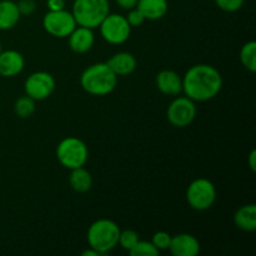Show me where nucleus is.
<instances>
[{
  "mask_svg": "<svg viewBox=\"0 0 256 256\" xmlns=\"http://www.w3.org/2000/svg\"><path fill=\"white\" fill-rule=\"evenodd\" d=\"M222 88V76L210 64L190 66L182 76V92L195 102H205L219 95Z\"/></svg>",
  "mask_w": 256,
  "mask_h": 256,
  "instance_id": "nucleus-1",
  "label": "nucleus"
},
{
  "mask_svg": "<svg viewBox=\"0 0 256 256\" xmlns=\"http://www.w3.org/2000/svg\"><path fill=\"white\" fill-rule=\"evenodd\" d=\"M80 86L92 96H106L116 89L118 76L106 62H95L82 72Z\"/></svg>",
  "mask_w": 256,
  "mask_h": 256,
  "instance_id": "nucleus-2",
  "label": "nucleus"
},
{
  "mask_svg": "<svg viewBox=\"0 0 256 256\" xmlns=\"http://www.w3.org/2000/svg\"><path fill=\"white\" fill-rule=\"evenodd\" d=\"M120 226L110 219L95 220L86 232V242L89 248L96 250L100 255H106L118 246Z\"/></svg>",
  "mask_w": 256,
  "mask_h": 256,
  "instance_id": "nucleus-3",
  "label": "nucleus"
},
{
  "mask_svg": "<svg viewBox=\"0 0 256 256\" xmlns=\"http://www.w3.org/2000/svg\"><path fill=\"white\" fill-rule=\"evenodd\" d=\"M110 12L109 0H74L72 14L79 26L96 29Z\"/></svg>",
  "mask_w": 256,
  "mask_h": 256,
  "instance_id": "nucleus-4",
  "label": "nucleus"
},
{
  "mask_svg": "<svg viewBox=\"0 0 256 256\" xmlns=\"http://www.w3.org/2000/svg\"><path fill=\"white\" fill-rule=\"evenodd\" d=\"M55 155L62 166L72 170L85 166L89 159V149L84 140L76 136H66L56 145Z\"/></svg>",
  "mask_w": 256,
  "mask_h": 256,
  "instance_id": "nucleus-5",
  "label": "nucleus"
},
{
  "mask_svg": "<svg viewBox=\"0 0 256 256\" xmlns=\"http://www.w3.org/2000/svg\"><path fill=\"white\" fill-rule=\"evenodd\" d=\"M186 202L195 212H206L214 206L218 198L216 186L206 178L192 180L186 188Z\"/></svg>",
  "mask_w": 256,
  "mask_h": 256,
  "instance_id": "nucleus-6",
  "label": "nucleus"
},
{
  "mask_svg": "<svg viewBox=\"0 0 256 256\" xmlns=\"http://www.w3.org/2000/svg\"><path fill=\"white\" fill-rule=\"evenodd\" d=\"M132 29L125 15L109 12L102 24L99 25V32L102 39L112 45H122L129 40Z\"/></svg>",
  "mask_w": 256,
  "mask_h": 256,
  "instance_id": "nucleus-7",
  "label": "nucleus"
},
{
  "mask_svg": "<svg viewBox=\"0 0 256 256\" xmlns=\"http://www.w3.org/2000/svg\"><path fill=\"white\" fill-rule=\"evenodd\" d=\"M198 114L196 102L188 96H175L166 109L168 122L178 129H182L192 124Z\"/></svg>",
  "mask_w": 256,
  "mask_h": 256,
  "instance_id": "nucleus-8",
  "label": "nucleus"
},
{
  "mask_svg": "<svg viewBox=\"0 0 256 256\" xmlns=\"http://www.w3.org/2000/svg\"><path fill=\"white\" fill-rule=\"evenodd\" d=\"M56 89V80L48 72H34L25 79L24 92L35 102H42Z\"/></svg>",
  "mask_w": 256,
  "mask_h": 256,
  "instance_id": "nucleus-9",
  "label": "nucleus"
},
{
  "mask_svg": "<svg viewBox=\"0 0 256 256\" xmlns=\"http://www.w3.org/2000/svg\"><path fill=\"white\" fill-rule=\"evenodd\" d=\"M76 22L72 12L66 9L58 12H48L42 18V28L49 35L59 39H65L76 28Z\"/></svg>",
  "mask_w": 256,
  "mask_h": 256,
  "instance_id": "nucleus-10",
  "label": "nucleus"
},
{
  "mask_svg": "<svg viewBox=\"0 0 256 256\" xmlns=\"http://www.w3.org/2000/svg\"><path fill=\"white\" fill-rule=\"evenodd\" d=\"M168 250L174 256H198L202 250V245L194 235L180 232L172 236V242Z\"/></svg>",
  "mask_w": 256,
  "mask_h": 256,
  "instance_id": "nucleus-11",
  "label": "nucleus"
},
{
  "mask_svg": "<svg viewBox=\"0 0 256 256\" xmlns=\"http://www.w3.org/2000/svg\"><path fill=\"white\" fill-rule=\"evenodd\" d=\"M158 90L166 96H178L182 92V76L175 70H162L155 76Z\"/></svg>",
  "mask_w": 256,
  "mask_h": 256,
  "instance_id": "nucleus-12",
  "label": "nucleus"
},
{
  "mask_svg": "<svg viewBox=\"0 0 256 256\" xmlns=\"http://www.w3.org/2000/svg\"><path fill=\"white\" fill-rule=\"evenodd\" d=\"M95 44L94 29L78 25L68 36V45L75 54H85L92 49Z\"/></svg>",
  "mask_w": 256,
  "mask_h": 256,
  "instance_id": "nucleus-13",
  "label": "nucleus"
},
{
  "mask_svg": "<svg viewBox=\"0 0 256 256\" xmlns=\"http://www.w3.org/2000/svg\"><path fill=\"white\" fill-rule=\"evenodd\" d=\"M25 68V58L14 49L2 50L0 52V76L12 78L19 75Z\"/></svg>",
  "mask_w": 256,
  "mask_h": 256,
  "instance_id": "nucleus-14",
  "label": "nucleus"
},
{
  "mask_svg": "<svg viewBox=\"0 0 256 256\" xmlns=\"http://www.w3.org/2000/svg\"><path fill=\"white\" fill-rule=\"evenodd\" d=\"M106 64L114 74L119 76H128L136 70L138 60L134 54L129 52H119L108 59Z\"/></svg>",
  "mask_w": 256,
  "mask_h": 256,
  "instance_id": "nucleus-15",
  "label": "nucleus"
},
{
  "mask_svg": "<svg viewBox=\"0 0 256 256\" xmlns=\"http://www.w3.org/2000/svg\"><path fill=\"white\" fill-rule=\"evenodd\" d=\"M232 220L235 226L242 232H254L256 230V205L252 202L240 206L234 212Z\"/></svg>",
  "mask_w": 256,
  "mask_h": 256,
  "instance_id": "nucleus-16",
  "label": "nucleus"
},
{
  "mask_svg": "<svg viewBox=\"0 0 256 256\" xmlns=\"http://www.w3.org/2000/svg\"><path fill=\"white\" fill-rule=\"evenodd\" d=\"M136 8L144 15L145 20H160L169 10L168 0H138Z\"/></svg>",
  "mask_w": 256,
  "mask_h": 256,
  "instance_id": "nucleus-17",
  "label": "nucleus"
},
{
  "mask_svg": "<svg viewBox=\"0 0 256 256\" xmlns=\"http://www.w3.org/2000/svg\"><path fill=\"white\" fill-rule=\"evenodd\" d=\"M19 9L12 0H0V30L6 32L12 29L20 22Z\"/></svg>",
  "mask_w": 256,
  "mask_h": 256,
  "instance_id": "nucleus-18",
  "label": "nucleus"
},
{
  "mask_svg": "<svg viewBox=\"0 0 256 256\" xmlns=\"http://www.w3.org/2000/svg\"><path fill=\"white\" fill-rule=\"evenodd\" d=\"M69 184L74 192L84 194L92 189V176L89 170L85 169L84 166L76 168V169L70 170Z\"/></svg>",
  "mask_w": 256,
  "mask_h": 256,
  "instance_id": "nucleus-19",
  "label": "nucleus"
},
{
  "mask_svg": "<svg viewBox=\"0 0 256 256\" xmlns=\"http://www.w3.org/2000/svg\"><path fill=\"white\" fill-rule=\"evenodd\" d=\"M240 62L250 72H256V42L254 40L245 42L240 49Z\"/></svg>",
  "mask_w": 256,
  "mask_h": 256,
  "instance_id": "nucleus-20",
  "label": "nucleus"
},
{
  "mask_svg": "<svg viewBox=\"0 0 256 256\" xmlns=\"http://www.w3.org/2000/svg\"><path fill=\"white\" fill-rule=\"evenodd\" d=\"M36 110V102L26 94L19 96L14 102V112L20 119H28Z\"/></svg>",
  "mask_w": 256,
  "mask_h": 256,
  "instance_id": "nucleus-21",
  "label": "nucleus"
},
{
  "mask_svg": "<svg viewBox=\"0 0 256 256\" xmlns=\"http://www.w3.org/2000/svg\"><path fill=\"white\" fill-rule=\"evenodd\" d=\"M128 252L132 256H158L160 254L154 244L152 242H146V240H139Z\"/></svg>",
  "mask_w": 256,
  "mask_h": 256,
  "instance_id": "nucleus-22",
  "label": "nucleus"
},
{
  "mask_svg": "<svg viewBox=\"0 0 256 256\" xmlns=\"http://www.w3.org/2000/svg\"><path fill=\"white\" fill-rule=\"evenodd\" d=\"M140 240L139 234H138L135 230L132 229H125V230H120V235H119V242H118V245L122 248V250H129L132 249L135 244Z\"/></svg>",
  "mask_w": 256,
  "mask_h": 256,
  "instance_id": "nucleus-23",
  "label": "nucleus"
},
{
  "mask_svg": "<svg viewBox=\"0 0 256 256\" xmlns=\"http://www.w3.org/2000/svg\"><path fill=\"white\" fill-rule=\"evenodd\" d=\"M150 242L154 244V246L156 248L159 252H165V250L169 249L170 242H172V235L166 232H156L152 236Z\"/></svg>",
  "mask_w": 256,
  "mask_h": 256,
  "instance_id": "nucleus-24",
  "label": "nucleus"
},
{
  "mask_svg": "<svg viewBox=\"0 0 256 256\" xmlns=\"http://www.w3.org/2000/svg\"><path fill=\"white\" fill-rule=\"evenodd\" d=\"M216 6L225 12H236L244 5L245 0H214Z\"/></svg>",
  "mask_w": 256,
  "mask_h": 256,
  "instance_id": "nucleus-25",
  "label": "nucleus"
},
{
  "mask_svg": "<svg viewBox=\"0 0 256 256\" xmlns=\"http://www.w3.org/2000/svg\"><path fill=\"white\" fill-rule=\"evenodd\" d=\"M125 18H126L128 22H129V25L132 28H139L145 22L144 15L140 12V10L138 9L136 6L132 8V9H130V10H128V14Z\"/></svg>",
  "mask_w": 256,
  "mask_h": 256,
  "instance_id": "nucleus-26",
  "label": "nucleus"
},
{
  "mask_svg": "<svg viewBox=\"0 0 256 256\" xmlns=\"http://www.w3.org/2000/svg\"><path fill=\"white\" fill-rule=\"evenodd\" d=\"M16 5L22 16H29V15H32L38 8L35 0H19V2H16Z\"/></svg>",
  "mask_w": 256,
  "mask_h": 256,
  "instance_id": "nucleus-27",
  "label": "nucleus"
},
{
  "mask_svg": "<svg viewBox=\"0 0 256 256\" xmlns=\"http://www.w3.org/2000/svg\"><path fill=\"white\" fill-rule=\"evenodd\" d=\"M46 6L49 12H58L65 9V0H46Z\"/></svg>",
  "mask_w": 256,
  "mask_h": 256,
  "instance_id": "nucleus-28",
  "label": "nucleus"
},
{
  "mask_svg": "<svg viewBox=\"0 0 256 256\" xmlns=\"http://www.w3.org/2000/svg\"><path fill=\"white\" fill-rule=\"evenodd\" d=\"M115 2L118 4V6H120L124 10H130L132 8L136 6L138 0H115Z\"/></svg>",
  "mask_w": 256,
  "mask_h": 256,
  "instance_id": "nucleus-29",
  "label": "nucleus"
},
{
  "mask_svg": "<svg viewBox=\"0 0 256 256\" xmlns=\"http://www.w3.org/2000/svg\"><path fill=\"white\" fill-rule=\"evenodd\" d=\"M248 164H249L252 172H256V150H252L248 158Z\"/></svg>",
  "mask_w": 256,
  "mask_h": 256,
  "instance_id": "nucleus-30",
  "label": "nucleus"
},
{
  "mask_svg": "<svg viewBox=\"0 0 256 256\" xmlns=\"http://www.w3.org/2000/svg\"><path fill=\"white\" fill-rule=\"evenodd\" d=\"M82 256H100L99 252H96V250L92 249V248H89L88 250H84V252H82Z\"/></svg>",
  "mask_w": 256,
  "mask_h": 256,
  "instance_id": "nucleus-31",
  "label": "nucleus"
},
{
  "mask_svg": "<svg viewBox=\"0 0 256 256\" xmlns=\"http://www.w3.org/2000/svg\"><path fill=\"white\" fill-rule=\"evenodd\" d=\"M2 50H4V49H2V42H0V52H2Z\"/></svg>",
  "mask_w": 256,
  "mask_h": 256,
  "instance_id": "nucleus-32",
  "label": "nucleus"
}]
</instances>
